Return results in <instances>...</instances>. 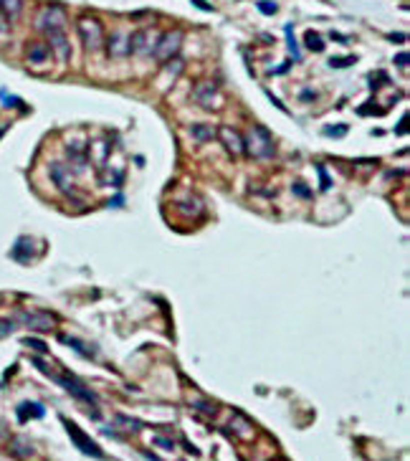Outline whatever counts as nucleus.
Returning <instances> with one entry per match:
<instances>
[{
	"instance_id": "nucleus-30",
	"label": "nucleus",
	"mask_w": 410,
	"mask_h": 461,
	"mask_svg": "<svg viewBox=\"0 0 410 461\" xmlns=\"http://www.w3.org/2000/svg\"><path fill=\"white\" fill-rule=\"evenodd\" d=\"M192 406H195V408H200V410H202V413H210V416H213V413H216V408H210V406H208V403H200V400H198V403H192Z\"/></svg>"
},
{
	"instance_id": "nucleus-24",
	"label": "nucleus",
	"mask_w": 410,
	"mask_h": 461,
	"mask_svg": "<svg viewBox=\"0 0 410 461\" xmlns=\"http://www.w3.org/2000/svg\"><path fill=\"white\" fill-rule=\"evenodd\" d=\"M256 8H258L264 16H274V13L278 10V6L274 3V0H258V3H256Z\"/></svg>"
},
{
	"instance_id": "nucleus-26",
	"label": "nucleus",
	"mask_w": 410,
	"mask_h": 461,
	"mask_svg": "<svg viewBox=\"0 0 410 461\" xmlns=\"http://www.w3.org/2000/svg\"><path fill=\"white\" fill-rule=\"evenodd\" d=\"M294 196H299V198H312V193L306 190L304 182H294Z\"/></svg>"
},
{
	"instance_id": "nucleus-29",
	"label": "nucleus",
	"mask_w": 410,
	"mask_h": 461,
	"mask_svg": "<svg viewBox=\"0 0 410 461\" xmlns=\"http://www.w3.org/2000/svg\"><path fill=\"white\" fill-rule=\"evenodd\" d=\"M154 444H157V446H162V448H168V451H170V448H175V444H172V441H168V438H160V436L154 438Z\"/></svg>"
},
{
	"instance_id": "nucleus-21",
	"label": "nucleus",
	"mask_w": 410,
	"mask_h": 461,
	"mask_svg": "<svg viewBox=\"0 0 410 461\" xmlns=\"http://www.w3.org/2000/svg\"><path fill=\"white\" fill-rule=\"evenodd\" d=\"M316 175H319V190H322V193H326V190L332 188V180H330V175H326V168L324 165H316Z\"/></svg>"
},
{
	"instance_id": "nucleus-20",
	"label": "nucleus",
	"mask_w": 410,
	"mask_h": 461,
	"mask_svg": "<svg viewBox=\"0 0 410 461\" xmlns=\"http://www.w3.org/2000/svg\"><path fill=\"white\" fill-rule=\"evenodd\" d=\"M286 41H289V51H292V58L302 61V51H299V44L294 41V28L286 26Z\"/></svg>"
},
{
	"instance_id": "nucleus-13",
	"label": "nucleus",
	"mask_w": 410,
	"mask_h": 461,
	"mask_svg": "<svg viewBox=\"0 0 410 461\" xmlns=\"http://www.w3.org/2000/svg\"><path fill=\"white\" fill-rule=\"evenodd\" d=\"M51 178L54 182L58 185V190L64 196H71L74 193V180H71V172L64 168V165H51Z\"/></svg>"
},
{
	"instance_id": "nucleus-19",
	"label": "nucleus",
	"mask_w": 410,
	"mask_h": 461,
	"mask_svg": "<svg viewBox=\"0 0 410 461\" xmlns=\"http://www.w3.org/2000/svg\"><path fill=\"white\" fill-rule=\"evenodd\" d=\"M61 342H66L68 348H74V350H76L78 355H84V358H92V352H89V350L84 348V342H81V340H74V337H66V334H61Z\"/></svg>"
},
{
	"instance_id": "nucleus-11",
	"label": "nucleus",
	"mask_w": 410,
	"mask_h": 461,
	"mask_svg": "<svg viewBox=\"0 0 410 461\" xmlns=\"http://www.w3.org/2000/svg\"><path fill=\"white\" fill-rule=\"evenodd\" d=\"M48 41H51V51L58 56L61 64H66L71 58V46H68V38L64 30H56V33H48Z\"/></svg>"
},
{
	"instance_id": "nucleus-10",
	"label": "nucleus",
	"mask_w": 410,
	"mask_h": 461,
	"mask_svg": "<svg viewBox=\"0 0 410 461\" xmlns=\"http://www.w3.org/2000/svg\"><path fill=\"white\" fill-rule=\"evenodd\" d=\"M218 137H220V142L228 147V152H233V155H243V152H246L243 137H240L233 127H220V130H218Z\"/></svg>"
},
{
	"instance_id": "nucleus-4",
	"label": "nucleus",
	"mask_w": 410,
	"mask_h": 461,
	"mask_svg": "<svg viewBox=\"0 0 410 461\" xmlns=\"http://www.w3.org/2000/svg\"><path fill=\"white\" fill-rule=\"evenodd\" d=\"M64 426H66V431H68V436H71V441H74V446L81 451V454H86V456H94V458H104V451L81 431L76 424H71V420H66L64 418Z\"/></svg>"
},
{
	"instance_id": "nucleus-17",
	"label": "nucleus",
	"mask_w": 410,
	"mask_h": 461,
	"mask_svg": "<svg viewBox=\"0 0 410 461\" xmlns=\"http://www.w3.org/2000/svg\"><path fill=\"white\" fill-rule=\"evenodd\" d=\"M0 10H3L6 20H16L23 10V0H0Z\"/></svg>"
},
{
	"instance_id": "nucleus-6",
	"label": "nucleus",
	"mask_w": 410,
	"mask_h": 461,
	"mask_svg": "<svg viewBox=\"0 0 410 461\" xmlns=\"http://www.w3.org/2000/svg\"><path fill=\"white\" fill-rule=\"evenodd\" d=\"M18 320L28 327V330H36V332H51L54 324H56V317L44 312V310H28V312H20Z\"/></svg>"
},
{
	"instance_id": "nucleus-1",
	"label": "nucleus",
	"mask_w": 410,
	"mask_h": 461,
	"mask_svg": "<svg viewBox=\"0 0 410 461\" xmlns=\"http://www.w3.org/2000/svg\"><path fill=\"white\" fill-rule=\"evenodd\" d=\"M76 30H78V38H81V44H84L86 51H99L104 46V28L96 18H92V16L78 18Z\"/></svg>"
},
{
	"instance_id": "nucleus-33",
	"label": "nucleus",
	"mask_w": 410,
	"mask_h": 461,
	"mask_svg": "<svg viewBox=\"0 0 410 461\" xmlns=\"http://www.w3.org/2000/svg\"><path fill=\"white\" fill-rule=\"evenodd\" d=\"M192 3H195L198 8H202V10H210V6H208V3H205V0H192Z\"/></svg>"
},
{
	"instance_id": "nucleus-31",
	"label": "nucleus",
	"mask_w": 410,
	"mask_h": 461,
	"mask_svg": "<svg viewBox=\"0 0 410 461\" xmlns=\"http://www.w3.org/2000/svg\"><path fill=\"white\" fill-rule=\"evenodd\" d=\"M395 64L405 68V66H408V54H405V51H402V54H398V56H395Z\"/></svg>"
},
{
	"instance_id": "nucleus-9",
	"label": "nucleus",
	"mask_w": 410,
	"mask_h": 461,
	"mask_svg": "<svg viewBox=\"0 0 410 461\" xmlns=\"http://www.w3.org/2000/svg\"><path fill=\"white\" fill-rule=\"evenodd\" d=\"M192 96H195V102L200 104V106H205V109H216V102H218V89H216V84H198L195 86V92H192Z\"/></svg>"
},
{
	"instance_id": "nucleus-8",
	"label": "nucleus",
	"mask_w": 410,
	"mask_h": 461,
	"mask_svg": "<svg viewBox=\"0 0 410 461\" xmlns=\"http://www.w3.org/2000/svg\"><path fill=\"white\" fill-rule=\"evenodd\" d=\"M106 54H109V58H122V56H127V54H130V38L122 33V30L112 33L109 41H106Z\"/></svg>"
},
{
	"instance_id": "nucleus-12",
	"label": "nucleus",
	"mask_w": 410,
	"mask_h": 461,
	"mask_svg": "<svg viewBox=\"0 0 410 461\" xmlns=\"http://www.w3.org/2000/svg\"><path fill=\"white\" fill-rule=\"evenodd\" d=\"M152 46H154L152 30H137V33L130 38V54H137V56H142V54L152 51Z\"/></svg>"
},
{
	"instance_id": "nucleus-2",
	"label": "nucleus",
	"mask_w": 410,
	"mask_h": 461,
	"mask_svg": "<svg viewBox=\"0 0 410 461\" xmlns=\"http://www.w3.org/2000/svg\"><path fill=\"white\" fill-rule=\"evenodd\" d=\"M180 44H182V33H180V30H168V33L152 46V56H154L160 64H165V61L175 58V54L180 51Z\"/></svg>"
},
{
	"instance_id": "nucleus-28",
	"label": "nucleus",
	"mask_w": 410,
	"mask_h": 461,
	"mask_svg": "<svg viewBox=\"0 0 410 461\" xmlns=\"http://www.w3.org/2000/svg\"><path fill=\"white\" fill-rule=\"evenodd\" d=\"M337 127H340V130H326V134H330V137H342V134H347V127H344V124H337Z\"/></svg>"
},
{
	"instance_id": "nucleus-34",
	"label": "nucleus",
	"mask_w": 410,
	"mask_h": 461,
	"mask_svg": "<svg viewBox=\"0 0 410 461\" xmlns=\"http://www.w3.org/2000/svg\"><path fill=\"white\" fill-rule=\"evenodd\" d=\"M6 132H8V124H3V127H0V137H3Z\"/></svg>"
},
{
	"instance_id": "nucleus-25",
	"label": "nucleus",
	"mask_w": 410,
	"mask_h": 461,
	"mask_svg": "<svg viewBox=\"0 0 410 461\" xmlns=\"http://www.w3.org/2000/svg\"><path fill=\"white\" fill-rule=\"evenodd\" d=\"M28 348H33V350H38V352H48V348H46V342H40V340H33V337H26L23 340Z\"/></svg>"
},
{
	"instance_id": "nucleus-22",
	"label": "nucleus",
	"mask_w": 410,
	"mask_h": 461,
	"mask_svg": "<svg viewBox=\"0 0 410 461\" xmlns=\"http://www.w3.org/2000/svg\"><path fill=\"white\" fill-rule=\"evenodd\" d=\"M304 41H306V46H309L312 51H324V41H322V38H319L314 30H309V33L304 36Z\"/></svg>"
},
{
	"instance_id": "nucleus-18",
	"label": "nucleus",
	"mask_w": 410,
	"mask_h": 461,
	"mask_svg": "<svg viewBox=\"0 0 410 461\" xmlns=\"http://www.w3.org/2000/svg\"><path fill=\"white\" fill-rule=\"evenodd\" d=\"M190 134H192L198 142H208V140L216 134V130L208 127V124H192V127H190Z\"/></svg>"
},
{
	"instance_id": "nucleus-5",
	"label": "nucleus",
	"mask_w": 410,
	"mask_h": 461,
	"mask_svg": "<svg viewBox=\"0 0 410 461\" xmlns=\"http://www.w3.org/2000/svg\"><path fill=\"white\" fill-rule=\"evenodd\" d=\"M38 28L44 30L46 36L48 33H56V30H64L66 28V13L58 8V6H48L38 13Z\"/></svg>"
},
{
	"instance_id": "nucleus-15",
	"label": "nucleus",
	"mask_w": 410,
	"mask_h": 461,
	"mask_svg": "<svg viewBox=\"0 0 410 461\" xmlns=\"http://www.w3.org/2000/svg\"><path fill=\"white\" fill-rule=\"evenodd\" d=\"M33 238H28V236H20L18 241H16V246H13V251H10V256L18 261V264H28L30 258H33Z\"/></svg>"
},
{
	"instance_id": "nucleus-16",
	"label": "nucleus",
	"mask_w": 410,
	"mask_h": 461,
	"mask_svg": "<svg viewBox=\"0 0 410 461\" xmlns=\"http://www.w3.org/2000/svg\"><path fill=\"white\" fill-rule=\"evenodd\" d=\"M46 416V408L40 403H33V400H26L18 406V420L20 424H26L28 418H44Z\"/></svg>"
},
{
	"instance_id": "nucleus-32",
	"label": "nucleus",
	"mask_w": 410,
	"mask_h": 461,
	"mask_svg": "<svg viewBox=\"0 0 410 461\" xmlns=\"http://www.w3.org/2000/svg\"><path fill=\"white\" fill-rule=\"evenodd\" d=\"M10 330H13V324H10V322H0V334H8Z\"/></svg>"
},
{
	"instance_id": "nucleus-3",
	"label": "nucleus",
	"mask_w": 410,
	"mask_h": 461,
	"mask_svg": "<svg viewBox=\"0 0 410 461\" xmlns=\"http://www.w3.org/2000/svg\"><path fill=\"white\" fill-rule=\"evenodd\" d=\"M243 147H248L246 152H251L254 158H271L274 155V140L264 127H254L248 142H243Z\"/></svg>"
},
{
	"instance_id": "nucleus-23",
	"label": "nucleus",
	"mask_w": 410,
	"mask_h": 461,
	"mask_svg": "<svg viewBox=\"0 0 410 461\" xmlns=\"http://www.w3.org/2000/svg\"><path fill=\"white\" fill-rule=\"evenodd\" d=\"M66 152H68V158H71L78 168H84V165H86V158H84V150H81V147H74V144H71Z\"/></svg>"
},
{
	"instance_id": "nucleus-27",
	"label": "nucleus",
	"mask_w": 410,
	"mask_h": 461,
	"mask_svg": "<svg viewBox=\"0 0 410 461\" xmlns=\"http://www.w3.org/2000/svg\"><path fill=\"white\" fill-rule=\"evenodd\" d=\"M347 64H354V58L350 56V58H332L330 61V66H334V68H344Z\"/></svg>"
},
{
	"instance_id": "nucleus-7",
	"label": "nucleus",
	"mask_w": 410,
	"mask_h": 461,
	"mask_svg": "<svg viewBox=\"0 0 410 461\" xmlns=\"http://www.w3.org/2000/svg\"><path fill=\"white\" fill-rule=\"evenodd\" d=\"M48 378H54L56 382H61V386H64L74 398L84 400V403H89V406H96V396H94L86 386H81V382H78L74 375H54V372H48Z\"/></svg>"
},
{
	"instance_id": "nucleus-14",
	"label": "nucleus",
	"mask_w": 410,
	"mask_h": 461,
	"mask_svg": "<svg viewBox=\"0 0 410 461\" xmlns=\"http://www.w3.org/2000/svg\"><path fill=\"white\" fill-rule=\"evenodd\" d=\"M48 56H51V48H48L46 44H40V41L28 44V48H26V58H28V64H33V66H44V64L48 61Z\"/></svg>"
}]
</instances>
